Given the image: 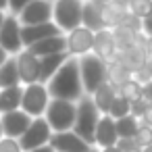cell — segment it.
I'll return each instance as SVG.
<instances>
[{
	"mask_svg": "<svg viewBox=\"0 0 152 152\" xmlns=\"http://www.w3.org/2000/svg\"><path fill=\"white\" fill-rule=\"evenodd\" d=\"M44 119L52 127V131H73L75 119H77V102L52 98Z\"/></svg>",
	"mask_w": 152,
	"mask_h": 152,
	"instance_id": "obj_4",
	"label": "cell"
},
{
	"mask_svg": "<svg viewBox=\"0 0 152 152\" xmlns=\"http://www.w3.org/2000/svg\"><path fill=\"white\" fill-rule=\"evenodd\" d=\"M31 152H54V148H52L50 144H46V146H42V148H36V150H31Z\"/></svg>",
	"mask_w": 152,
	"mask_h": 152,
	"instance_id": "obj_40",
	"label": "cell"
},
{
	"mask_svg": "<svg viewBox=\"0 0 152 152\" xmlns=\"http://www.w3.org/2000/svg\"><path fill=\"white\" fill-rule=\"evenodd\" d=\"M71 58V54L69 52H58V54H50V56H44V58H40L42 61V73H40V83H48L54 75H56V71L67 63Z\"/></svg>",
	"mask_w": 152,
	"mask_h": 152,
	"instance_id": "obj_19",
	"label": "cell"
},
{
	"mask_svg": "<svg viewBox=\"0 0 152 152\" xmlns=\"http://www.w3.org/2000/svg\"><path fill=\"white\" fill-rule=\"evenodd\" d=\"M29 2H31V0H9V13L15 15V17H19Z\"/></svg>",
	"mask_w": 152,
	"mask_h": 152,
	"instance_id": "obj_33",
	"label": "cell"
},
{
	"mask_svg": "<svg viewBox=\"0 0 152 152\" xmlns=\"http://www.w3.org/2000/svg\"><path fill=\"white\" fill-rule=\"evenodd\" d=\"M9 58H11V54H9V52H7V50H4L2 46H0V67H2V65H4V63H7Z\"/></svg>",
	"mask_w": 152,
	"mask_h": 152,
	"instance_id": "obj_38",
	"label": "cell"
},
{
	"mask_svg": "<svg viewBox=\"0 0 152 152\" xmlns=\"http://www.w3.org/2000/svg\"><path fill=\"white\" fill-rule=\"evenodd\" d=\"M94 54H98L102 61L106 63H113L119 54V48L115 44V36H113V29H100L96 31V38H94Z\"/></svg>",
	"mask_w": 152,
	"mask_h": 152,
	"instance_id": "obj_15",
	"label": "cell"
},
{
	"mask_svg": "<svg viewBox=\"0 0 152 152\" xmlns=\"http://www.w3.org/2000/svg\"><path fill=\"white\" fill-rule=\"evenodd\" d=\"M148 100L146 98H140V100H135V102H131V115L135 117V119H142L144 115H146V110H148Z\"/></svg>",
	"mask_w": 152,
	"mask_h": 152,
	"instance_id": "obj_32",
	"label": "cell"
},
{
	"mask_svg": "<svg viewBox=\"0 0 152 152\" xmlns=\"http://www.w3.org/2000/svg\"><path fill=\"white\" fill-rule=\"evenodd\" d=\"M46 86H48L50 98L79 102L86 96V90H83V83H81V73H79V58L71 56Z\"/></svg>",
	"mask_w": 152,
	"mask_h": 152,
	"instance_id": "obj_1",
	"label": "cell"
},
{
	"mask_svg": "<svg viewBox=\"0 0 152 152\" xmlns=\"http://www.w3.org/2000/svg\"><path fill=\"white\" fill-rule=\"evenodd\" d=\"M94 38H96V31L79 25L77 29L67 34V52L77 58L83 54H90L94 50Z\"/></svg>",
	"mask_w": 152,
	"mask_h": 152,
	"instance_id": "obj_10",
	"label": "cell"
},
{
	"mask_svg": "<svg viewBox=\"0 0 152 152\" xmlns=\"http://www.w3.org/2000/svg\"><path fill=\"white\" fill-rule=\"evenodd\" d=\"M0 152H23L19 140L15 137H2L0 140Z\"/></svg>",
	"mask_w": 152,
	"mask_h": 152,
	"instance_id": "obj_31",
	"label": "cell"
},
{
	"mask_svg": "<svg viewBox=\"0 0 152 152\" xmlns=\"http://www.w3.org/2000/svg\"><path fill=\"white\" fill-rule=\"evenodd\" d=\"M29 50H31L36 56H40V58L50 56V54H58V52H67V34L48 38V40H42V42L29 46Z\"/></svg>",
	"mask_w": 152,
	"mask_h": 152,
	"instance_id": "obj_18",
	"label": "cell"
},
{
	"mask_svg": "<svg viewBox=\"0 0 152 152\" xmlns=\"http://www.w3.org/2000/svg\"><path fill=\"white\" fill-rule=\"evenodd\" d=\"M2 117V129H4V137H15L19 140L31 125V117L25 113V110H11V113H4L0 115Z\"/></svg>",
	"mask_w": 152,
	"mask_h": 152,
	"instance_id": "obj_13",
	"label": "cell"
},
{
	"mask_svg": "<svg viewBox=\"0 0 152 152\" xmlns=\"http://www.w3.org/2000/svg\"><path fill=\"white\" fill-rule=\"evenodd\" d=\"M79 73H81V83H83L86 96H92L108 79V63L102 61L94 52L83 54V56H79Z\"/></svg>",
	"mask_w": 152,
	"mask_h": 152,
	"instance_id": "obj_2",
	"label": "cell"
},
{
	"mask_svg": "<svg viewBox=\"0 0 152 152\" xmlns=\"http://www.w3.org/2000/svg\"><path fill=\"white\" fill-rule=\"evenodd\" d=\"M90 152H100V150H98V148H96V146H94V148H92V150H90Z\"/></svg>",
	"mask_w": 152,
	"mask_h": 152,
	"instance_id": "obj_46",
	"label": "cell"
},
{
	"mask_svg": "<svg viewBox=\"0 0 152 152\" xmlns=\"http://www.w3.org/2000/svg\"><path fill=\"white\" fill-rule=\"evenodd\" d=\"M142 152H152V146H148V148H142Z\"/></svg>",
	"mask_w": 152,
	"mask_h": 152,
	"instance_id": "obj_45",
	"label": "cell"
},
{
	"mask_svg": "<svg viewBox=\"0 0 152 152\" xmlns=\"http://www.w3.org/2000/svg\"><path fill=\"white\" fill-rule=\"evenodd\" d=\"M140 123H144V125H150V127H152V102L148 104V110H146V115L140 119Z\"/></svg>",
	"mask_w": 152,
	"mask_h": 152,
	"instance_id": "obj_36",
	"label": "cell"
},
{
	"mask_svg": "<svg viewBox=\"0 0 152 152\" xmlns=\"http://www.w3.org/2000/svg\"><path fill=\"white\" fill-rule=\"evenodd\" d=\"M117 146H119V148H121L123 152H133V150H140L133 137H119V142H117Z\"/></svg>",
	"mask_w": 152,
	"mask_h": 152,
	"instance_id": "obj_34",
	"label": "cell"
},
{
	"mask_svg": "<svg viewBox=\"0 0 152 152\" xmlns=\"http://www.w3.org/2000/svg\"><path fill=\"white\" fill-rule=\"evenodd\" d=\"M15 61H17V69H19V77H21L23 86L40 81V73H42V61H40V56H36L29 48H25V50H21L15 56Z\"/></svg>",
	"mask_w": 152,
	"mask_h": 152,
	"instance_id": "obj_9",
	"label": "cell"
},
{
	"mask_svg": "<svg viewBox=\"0 0 152 152\" xmlns=\"http://www.w3.org/2000/svg\"><path fill=\"white\" fill-rule=\"evenodd\" d=\"M108 115L117 121V119H121V117H127V115H131V102L123 96V94H119L117 92V96H115V102H113V106H110V110H108Z\"/></svg>",
	"mask_w": 152,
	"mask_h": 152,
	"instance_id": "obj_27",
	"label": "cell"
},
{
	"mask_svg": "<svg viewBox=\"0 0 152 152\" xmlns=\"http://www.w3.org/2000/svg\"><path fill=\"white\" fill-rule=\"evenodd\" d=\"M133 140H135V144H137V148L142 150V148H148V146H152V127L150 125H140V129H137V133L133 135Z\"/></svg>",
	"mask_w": 152,
	"mask_h": 152,
	"instance_id": "obj_30",
	"label": "cell"
},
{
	"mask_svg": "<svg viewBox=\"0 0 152 152\" xmlns=\"http://www.w3.org/2000/svg\"><path fill=\"white\" fill-rule=\"evenodd\" d=\"M81 25L92 29V31H100L104 29V23H102V7L86 0L83 2V11H81Z\"/></svg>",
	"mask_w": 152,
	"mask_h": 152,
	"instance_id": "obj_21",
	"label": "cell"
},
{
	"mask_svg": "<svg viewBox=\"0 0 152 152\" xmlns=\"http://www.w3.org/2000/svg\"><path fill=\"white\" fill-rule=\"evenodd\" d=\"M48 2H54V0H48Z\"/></svg>",
	"mask_w": 152,
	"mask_h": 152,
	"instance_id": "obj_48",
	"label": "cell"
},
{
	"mask_svg": "<svg viewBox=\"0 0 152 152\" xmlns=\"http://www.w3.org/2000/svg\"><path fill=\"white\" fill-rule=\"evenodd\" d=\"M54 36H63V29L50 21V23H40V25H23L21 27V38H23V44L25 48L42 42V40H48V38H54Z\"/></svg>",
	"mask_w": 152,
	"mask_h": 152,
	"instance_id": "obj_14",
	"label": "cell"
},
{
	"mask_svg": "<svg viewBox=\"0 0 152 152\" xmlns=\"http://www.w3.org/2000/svg\"><path fill=\"white\" fill-rule=\"evenodd\" d=\"M52 11L54 4L48 0H31L19 15L21 25H40V23H50L52 21Z\"/></svg>",
	"mask_w": 152,
	"mask_h": 152,
	"instance_id": "obj_11",
	"label": "cell"
},
{
	"mask_svg": "<svg viewBox=\"0 0 152 152\" xmlns=\"http://www.w3.org/2000/svg\"><path fill=\"white\" fill-rule=\"evenodd\" d=\"M86 0H54L52 21L63 29V34H69L81 25V11Z\"/></svg>",
	"mask_w": 152,
	"mask_h": 152,
	"instance_id": "obj_5",
	"label": "cell"
},
{
	"mask_svg": "<svg viewBox=\"0 0 152 152\" xmlns=\"http://www.w3.org/2000/svg\"><path fill=\"white\" fill-rule=\"evenodd\" d=\"M140 119H135L133 115H127V117H121L115 121V127H117V133L119 137H133L140 129Z\"/></svg>",
	"mask_w": 152,
	"mask_h": 152,
	"instance_id": "obj_26",
	"label": "cell"
},
{
	"mask_svg": "<svg viewBox=\"0 0 152 152\" xmlns=\"http://www.w3.org/2000/svg\"><path fill=\"white\" fill-rule=\"evenodd\" d=\"M115 96H117V88L110 86L108 81H104V83L92 94V100H94L96 108H98L102 115H108V110H110V106H113V102H115Z\"/></svg>",
	"mask_w": 152,
	"mask_h": 152,
	"instance_id": "obj_22",
	"label": "cell"
},
{
	"mask_svg": "<svg viewBox=\"0 0 152 152\" xmlns=\"http://www.w3.org/2000/svg\"><path fill=\"white\" fill-rule=\"evenodd\" d=\"M0 11L9 13V0H0Z\"/></svg>",
	"mask_w": 152,
	"mask_h": 152,
	"instance_id": "obj_42",
	"label": "cell"
},
{
	"mask_svg": "<svg viewBox=\"0 0 152 152\" xmlns=\"http://www.w3.org/2000/svg\"><path fill=\"white\" fill-rule=\"evenodd\" d=\"M129 15H131L129 7L123 4V2H117V0L108 2L106 7H102V23H104L106 29H115V27L123 25Z\"/></svg>",
	"mask_w": 152,
	"mask_h": 152,
	"instance_id": "obj_17",
	"label": "cell"
},
{
	"mask_svg": "<svg viewBox=\"0 0 152 152\" xmlns=\"http://www.w3.org/2000/svg\"><path fill=\"white\" fill-rule=\"evenodd\" d=\"M7 15H9V13L0 11V29H2V25H4V19H7Z\"/></svg>",
	"mask_w": 152,
	"mask_h": 152,
	"instance_id": "obj_43",
	"label": "cell"
},
{
	"mask_svg": "<svg viewBox=\"0 0 152 152\" xmlns=\"http://www.w3.org/2000/svg\"><path fill=\"white\" fill-rule=\"evenodd\" d=\"M131 79V71L123 65V63H119V61H113V63H108V83L110 86H115L117 90L125 83V81H129Z\"/></svg>",
	"mask_w": 152,
	"mask_h": 152,
	"instance_id": "obj_25",
	"label": "cell"
},
{
	"mask_svg": "<svg viewBox=\"0 0 152 152\" xmlns=\"http://www.w3.org/2000/svg\"><path fill=\"white\" fill-rule=\"evenodd\" d=\"M52 127L48 125V121L44 117H38L31 121L29 129L19 137V144L23 148V152H31L36 148H42L46 144H50V137H52Z\"/></svg>",
	"mask_w": 152,
	"mask_h": 152,
	"instance_id": "obj_7",
	"label": "cell"
},
{
	"mask_svg": "<svg viewBox=\"0 0 152 152\" xmlns=\"http://www.w3.org/2000/svg\"><path fill=\"white\" fill-rule=\"evenodd\" d=\"M13 86H23L21 77H19V69H17L15 56H11L2 67H0V90L2 88H13Z\"/></svg>",
	"mask_w": 152,
	"mask_h": 152,
	"instance_id": "obj_23",
	"label": "cell"
},
{
	"mask_svg": "<svg viewBox=\"0 0 152 152\" xmlns=\"http://www.w3.org/2000/svg\"><path fill=\"white\" fill-rule=\"evenodd\" d=\"M119 94H123L129 102H135V100H140V98H144V86L142 83H137L135 79H129V81H125L119 90H117Z\"/></svg>",
	"mask_w": 152,
	"mask_h": 152,
	"instance_id": "obj_28",
	"label": "cell"
},
{
	"mask_svg": "<svg viewBox=\"0 0 152 152\" xmlns=\"http://www.w3.org/2000/svg\"><path fill=\"white\" fill-rule=\"evenodd\" d=\"M129 13L137 19H146L152 13V0H129Z\"/></svg>",
	"mask_w": 152,
	"mask_h": 152,
	"instance_id": "obj_29",
	"label": "cell"
},
{
	"mask_svg": "<svg viewBox=\"0 0 152 152\" xmlns=\"http://www.w3.org/2000/svg\"><path fill=\"white\" fill-rule=\"evenodd\" d=\"M117 142H119V133L115 127V119L110 115H102L98 121V127H96L94 146L96 148H108V146H115Z\"/></svg>",
	"mask_w": 152,
	"mask_h": 152,
	"instance_id": "obj_16",
	"label": "cell"
},
{
	"mask_svg": "<svg viewBox=\"0 0 152 152\" xmlns=\"http://www.w3.org/2000/svg\"><path fill=\"white\" fill-rule=\"evenodd\" d=\"M21 21L19 17L15 15H7L4 19V25L0 29V46H2L11 56H17L21 50H25V44H23V38H21Z\"/></svg>",
	"mask_w": 152,
	"mask_h": 152,
	"instance_id": "obj_8",
	"label": "cell"
},
{
	"mask_svg": "<svg viewBox=\"0 0 152 152\" xmlns=\"http://www.w3.org/2000/svg\"><path fill=\"white\" fill-rule=\"evenodd\" d=\"M21 102H23V86H13V88L0 90V115L19 110Z\"/></svg>",
	"mask_w": 152,
	"mask_h": 152,
	"instance_id": "obj_20",
	"label": "cell"
},
{
	"mask_svg": "<svg viewBox=\"0 0 152 152\" xmlns=\"http://www.w3.org/2000/svg\"><path fill=\"white\" fill-rule=\"evenodd\" d=\"M50 146L54 148V152H90L94 148L75 131H54L50 137Z\"/></svg>",
	"mask_w": 152,
	"mask_h": 152,
	"instance_id": "obj_12",
	"label": "cell"
},
{
	"mask_svg": "<svg viewBox=\"0 0 152 152\" xmlns=\"http://www.w3.org/2000/svg\"><path fill=\"white\" fill-rule=\"evenodd\" d=\"M100 152H123V150L115 144V146H108V148H100Z\"/></svg>",
	"mask_w": 152,
	"mask_h": 152,
	"instance_id": "obj_39",
	"label": "cell"
},
{
	"mask_svg": "<svg viewBox=\"0 0 152 152\" xmlns=\"http://www.w3.org/2000/svg\"><path fill=\"white\" fill-rule=\"evenodd\" d=\"M144 98H146L148 102H152V79H150L148 83H144Z\"/></svg>",
	"mask_w": 152,
	"mask_h": 152,
	"instance_id": "obj_37",
	"label": "cell"
},
{
	"mask_svg": "<svg viewBox=\"0 0 152 152\" xmlns=\"http://www.w3.org/2000/svg\"><path fill=\"white\" fill-rule=\"evenodd\" d=\"M90 2H94V4H98V7H106L108 2H113V0H90Z\"/></svg>",
	"mask_w": 152,
	"mask_h": 152,
	"instance_id": "obj_41",
	"label": "cell"
},
{
	"mask_svg": "<svg viewBox=\"0 0 152 152\" xmlns=\"http://www.w3.org/2000/svg\"><path fill=\"white\" fill-rule=\"evenodd\" d=\"M133 152H142V150H133Z\"/></svg>",
	"mask_w": 152,
	"mask_h": 152,
	"instance_id": "obj_47",
	"label": "cell"
},
{
	"mask_svg": "<svg viewBox=\"0 0 152 152\" xmlns=\"http://www.w3.org/2000/svg\"><path fill=\"white\" fill-rule=\"evenodd\" d=\"M142 36L148 38V40H152V13L146 19H142Z\"/></svg>",
	"mask_w": 152,
	"mask_h": 152,
	"instance_id": "obj_35",
	"label": "cell"
},
{
	"mask_svg": "<svg viewBox=\"0 0 152 152\" xmlns=\"http://www.w3.org/2000/svg\"><path fill=\"white\" fill-rule=\"evenodd\" d=\"M50 94H48V86L46 83H29L23 86V102H21V110H25L31 119L44 117L46 108L50 104Z\"/></svg>",
	"mask_w": 152,
	"mask_h": 152,
	"instance_id": "obj_6",
	"label": "cell"
},
{
	"mask_svg": "<svg viewBox=\"0 0 152 152\" xmlns=\"http://www.w3.org/2000/svg\"><path fill=\"white\" fill-rule=\"evenodd\" d=\"M4 137V129H2V117H0V140Z\"/></svg>",
	"mask_w": 152,
	"mask_h": 152,
	"instance_id": "obj_44",
	"label": "cell"
},
{
	"mask_svg": "<svg viewBox=\"0 0 152 152\" xmlns=\"http://www.w3.org/2000/svg\"><path fill=\"white\" fill-rule=\"evenodd\" d=\"M100 117H102V113L96 108L92 96H83V98L77 102V119H75L73 131H75L81 140H86L90 146H94L96 127H98Z\"/></svg>",
	"mask_w": 152,
	"mask_h": 152,
	"instance_id": "obj_3",
	"label": "cell"
},
{
	"mask_svg": "<svg viewBox=\"0 0 152 152\" xmlns=\"http://www.w3.org/2000/svg\"><path fill=\"white\" fill-rule=\"evenodd\" d=\"M113 36H115V44L119 50H127L131 46H135L140 40H142V34H135L133 29L125 27V25H119L113 29Z\"/></svg>",
	"mask_w": 152,
	"mask_h": 152,
	"instance_id": "obj_24",
	"label": "cell"
}]
</instances>
